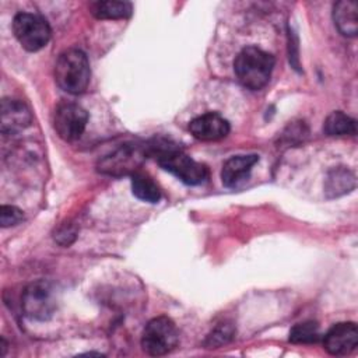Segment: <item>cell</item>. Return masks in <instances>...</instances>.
<instances>
[{
	"instance_id": "obj_13",
	"label": "cell",
	"mask_w": 358,
	"mask_h": 358,
	"mask_svg": "<svg viewBox=\"0 0 358 358\" xmlns=\"http://www.w3.org/2000/svg\"><path fill=\"white\" fill-rule=\"evenodd\" d=\"M333 21L338 32L344 36L358 34V6L355 1L341 0L333 6Z\"/></svg>"
},
{
	"instance_id": "obj_5",
	"label": "cell",
	"mask_w": 358,
	"mask_h": 358,
	"mask_svg": "<svg viewBox=\"0 0 358 358\" xmlns=\"http://www.w3.org/2000/svg\"><path fill=\"white\" fill-rule=\"evenodd\" d=\"M24 315L32 320H48L57 308V291L48 280H36L25 287L21 296Z\"/></svg>"
},
{
	"instance_id": "obj_1",
	"label": "cell",
	"mask_w": 358,
	"mask_h": 358,
	"mask_svg": "<svg viewBox=\"0 0 358 358\" xmlns=\"http://www.w3.org/2000/svg\"><path fill=\"white\" fill-rule=\"evenodd\" d=\"M147 152L155 157L161 168L186 185L196 186L208 178V169L204 164L194 161L171 141L157 140L147 145Z\"/></svg>"
},
{
	"instance_id": "obj_7",
	"label": "cell",
	"mask_w": 358,
	"mask_h": 358,
	"mask_svg": "<svg viewBox=\"0 0 358 358\" xmlns=\"http://www.w3.org/2000/svg\"><path fill=\"white\" fill-rule=\"evenodd\" d=\"M13 32L20 45L28 52H36L48 45L50 27L48 21L32 13H18L13 20Z\"/></svg>"
},
{
	"instance_id": "obj_8",
	"label": "cell",
	"mask_w": 358,
	"mask_h": 358,
	"mask_svg": "<svg viewBox=\"0 0 358 358\" xmlns=\"http://www.w3.org/2000/svg\"><path fill=\"white\" fill-rule=\"evenodd\" d=\"M88 122L87 110L74 102H62L56 106L52 117L53 129L64 141L78 140Z\"/></svg>"
},
{
	"instance_id": "obj_17",
	"label": "cell",
	"mask_w": 358,
	"mask_h": 358,
	"mask_svg": "<svg viewBox=\"0 0 358 358\" xmlns=\"http://www.w3.org/2000/svg\"><path fill=\"white\" fill-rule=\"evenodd\" d=\"M327 136H354L357 133V122L341 110L331 112L323 124Z\"/></svg>"
},
{
	"instance_id": "obj_21",
	"label": "cell",
	"mask_w": 358,
	"mask_h": 358,
	"mask_svg": "<svg viewBox=\"0 0 358 358\" xmlns=\"http://www.w3.org/2000/svg\"><path fill=\"white\" fill-rule=\"evenodd\" d=\"M76 236H77V228L73 224H64L59 227L57 231L55 232V241L63 246H69L70 243H73Z\"/></svg>"
},
{
	"instance_id": "obj_15",
	"label": "cell",
	"mask_w": 358,
	"mask_h": 358,
	"mask_svg": "<svg viewBox=\"0 0 358 358\" xmlns=\"http://www.w3.org/2000/svg\"><path fill=\"white\" fill-rule=\"evenodd\" d=\"M131 192L138 200L147 203H158L161 199L159 186L148 173L141 171L131 175Z\"/></svg>"
},
{
	"instance_id": "obj_20",
	"label": "cell",
	"mask_w": 358,
	"mask_h": 358,
	"mask_svg": "<svg viewBox=\"0 0 358 358\" xmlns=\"http://www.w3.org/2000/svg\"><path fill=\"white\" fill-rule=\"evenodd\" d=\"M24 220V213L15 206H1L0 207V224L3 228L17 225Z\"/></svg>"
},
{
	"instance_id": "obj_3",
	"label": "cell",
	"mask_w": 358,
	"mask_h": 358,
	"mask_svg": "<svg viewBox=\"0 0 358 358\" xmlns=\"http://www.w3.org/2000/svg\"><path fill=\"white\" fill-rule=\"evenodd\" d=\"M55 80L63 91L73 95L83 94L91 80L87 55L77 48L62 52L55 64Z\"/></svg>"
},
{
	"instance_id": "obj_9",
	"label": "cell",
	"mask_w": 358,
	"mask_h": 358,
	"mask_svg": "<svg viewBox=\"0 0 358 358\" xmlns=\"http://www.w3.org/2000/svg\"><path fill=\"white\" fill-rule=\"evenodd\" d=\"M358 345V327L354 322L331 326L323 337V347L331 355H347Z\"/></svg>"
},
{
	"instance_id": "obj_14",
	"label": "cell",
	"mask_w": 358,
	"mask_h": 358,
	"mask_svg": "<svg viewBox=\"0 0 358 358\" xmlns=\"http://www.w3.org/2000/svg\"><path fill=\"white\" fill-rule=\"evenodd\" d=\"M354 186H355L354 173L347 168L338 166L329 172L324 189L329 197H337L352 190Z\"/></svg>"
},
{
	"instance_id": "obj_16",
	"label": "cell",
	"mask_w": 358,
	"mask_h": 358,
	"mask_svg": "<svg viewBox=\"0 0 358 358\" xmlns=\"http://www.w3.org/2000/svg\"><path fill=\"white\" fill-rule=\"evenodd\" d=\"M91 13L94 17L99 20H120L127 18L133 13V6L129 1H116V0H105V1H94L91 6Z\"/></svg>"
},
{
	"instance_id": "obj_10",
	"label": "cell",
	"mask_w": 358,
	"mask_h": 358,
	"mask_svg": "<svg viewBox=\"0 0 358 358\" xmlns=\"http://www.w3.org/2000/svg\"><path fill=\"white\" fill-rule=\"evenodd\" d=\"M32 123L29 108L20 99L4 98L0 106V130L3 134H15Z\"/></svg>"
},
{
	"instance_id": "obj_18",
	"label": "cell",
	"mask_w": 358,
	"mask_h": 358,
	"mask_svg": "<svg viewBox=\"0 0 358 358\" xmlns=\"http://www.w3.org/2000/svg\"><path fill=\"white\" fill-rule=\"evenodd\" d=\"M320 338L319 324L313 320L296 323L289 331V341L294 344L316 343Z\"/></svg>"
},
{
	"instance_id": "obj_6",
	"label": "cell",
	"mask_w": 358,
	"mask_h": 358,
	"mask_svg": "<svg viewBox=\"0 0 358 358\" xmlns=\"http://www.w3.org/2000/svg\"><path fill=\"white\" fill-rule=\"evenodd\" d=\"M179 341L176 324L168 316H157L151 319L141 334L143 350L152 357L171 352Z\"/></svg>"
},
{
	"instance_id": "obj_4",
	"label": "cell",
	"mask_w": 358,
	"mask_h": 358,
	"mask_svg": "<svg viewBox=\"0 0 358 358\" xmlns=\"http://www.w3.org/2000/svg\"><path fill=\"white\" fill-rule=\"evenodd\" d=\"M147 154V145L126 143L99 158L96 169L103 175L115 178L133 175L140 171V166L143 165Z\"/></svg>"
},
{
	"instance_id": "obj_2",
	"label": "cell",
	"mask_w": 358,
	"mask_h": 358,
	"mask_svg": "<svg viewBox=\"0 0 358 358\" xmlns=\"http://www.w3.org/2000/svg\"><path fill=\"white\" fill-rule=\"evenodd\" d=\"M274 56L257 46L243 48L235 62L234 70L239 83L252 91H259L267 85L273 69H274Z\"/></svg>"
},
{
	"instance_id": "obj_19",
	"label": "cell",
	"mask_w": 358,
	"mask_h": 358,
	"mask_svg": "<svg viewBox=\"0 0 358 358\" xmlns=\"http://www.w3.org/2000/svg\"><path fill=\"white\" fill-rule=\"evenodd\" d=\"M234 336H235V329L232 327V324L222 323L210 333V336L206 340V344L210 348H215V347L229 343L234 338Z\"/></svg>"
},
{
	"instance_id": "obj_11",
	"label": "cell",
	"mask_w": 358,
	"mask_h": 358,
	"mask_svg": "<svg viewBox=\"0 0 358 358\" xmlns=\"http://www.w3.org/2000/svg\"><path fill=\"white\" fill-rule=\"evenodd\" d=\"M189 131L201 141H217L228 136L229 123L220 113L207 112L189 123Z\"/></svg>"
},
{
	"instance_id": "obj_12",
	"label": "cell",
	"mask_w": 358,
	"mask_h": 358,
	"mask_svg": "<svg viewBox=\"0 0 358 358\" xmlns=\"http://www.w3.org/2000/svg\"><path fill=\"white\" fill-rule=\"evenodd\" d=\"M259 161V155H235L228 158L221 169V180L227 187H235L248 179L252 168Z\"/></svg>"
}]
</instances>
